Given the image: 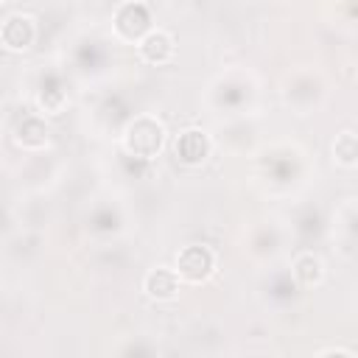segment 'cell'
I'll use <instances>...</instances> for the list:
<instances>
[{"label":"cell","mask_w":358,"mask_h":358,"mask_svg":"<svg viewBox=\"0 0 358 358\" xmlns=\"http://www.w3.org/2000/svg\"><path fill=\"white\" fill-rule=\"evenodd\" d=\"M176 266H179V274H182L185 280L199 282V280H204V277L210 274V268H213V255H210L207 249H201V246H187V249H182Z\"/></svg>","instance_id":"cell-1"},{"label":"cell","mask_w":358,"mask_h":358,"mask_svg":"<svg viewBox=\"0 0 358 358\" xmlns=\"http://www.w3.org/2000/svg\"><path fill=\"white\" fill-rule=\"evenodd\" d=\"M176 288H179V277L171 268H157L145 277V291L157 299H171L176 294Z\"/></svg>","instance_id":"cell-2"},{"label":"cell","mask_w":358,"mask_h":358,"mask_svg":"<svg viewBox=\"0 0 358 358\" xmlns=\"http://www.w3.org/2000/svg\"><path fill=\"white\" fill-rule=\"evenodd\" d=\"M176 148H179V154H182L185 162H199V159H204V154H207V140H204L199 131H187V134L176 143Z\"/></svg>","instance_id":"cell-4"},{"label":"cell","mask_w":358,"mask_h":358,"mask_svg":"<svg viewBox=\"0 0 358 358\" xmlns=\"http://www.w3.org/2000/svg\"><path fill=\"white\" fill-rule=\"evenodd\" d=\"M140 50H143V56H145L148 62H165V59L173 53V42H171L168 34L157 31V34H151V36L140 45Z\"/></svg>","instance_id":"cell-3"},{"label":"cell","mask_w":358,"mask_h":358,"mask_svg":"<svg viewBox=\"0 0 358 358\" xmlns=\"http://www.w3.org/2000/svg\"><path fill=\"white\" fill-rule=\"evenodd\" d=\"M296 274H299V280L302 282H319V277H322V266H319V260H313V257H299V263H296Z\"/></svg>","instance_id":"cell-5"}]
</instances>
